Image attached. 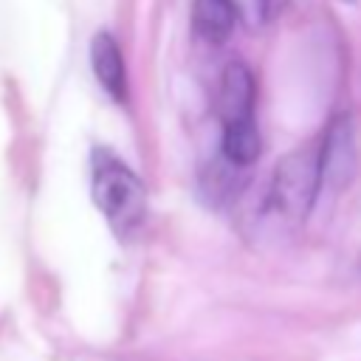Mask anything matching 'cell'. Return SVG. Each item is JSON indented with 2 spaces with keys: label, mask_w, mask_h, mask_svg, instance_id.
Masks as SVG:
<instances>
[{
  "label": "cell",
  "mask_w": 361,
  "mask_h": 361,
  "mask_svg": "<svg viewBox=\"0 0 361 361\" xmlns=\"http://www.w3.org/2000/svg\"><path fill=\"white\" fill-rule=\"evenodd\" d=\"M90 68L102 85V90L124 104L127 102V65L121 56V45L116 42V37L110 31H99L90 39Z\"/></svg>",
  "instance_id": "cell-4"
},
{
  "label": "cell",
  "mask_w": 361,
  "mask_h": 361,
  "mask_svg": "<svg viewBox=\"0 0 361 361\" xmlns=\"http://www.w3.org/2000/svg\"><path fill=\"white\" fill-rule=\"evenodd\" d=\"M316 147H319L322 189H330V192L347 189V183L355 178V169H358V135H355L353 116L350 113L336 116Z\"/></svg>",
  "instance_id": "cell-3"
},
{
  "label": "cell",
  "mask_w": 361,
  "mask_h": 361,
  "mask_svg": "<svg viewBox=\"0 0 361 361\" xmlns=\"http://www.w3.org/2000/svg\"><path fill=\"white\" fill-rule=\"evenodd\" d=\"M347 3H353V0H347Z\"/></svg>",
  "instance_id": "cell-9"
},
{
  "label": "cell",
  "mask_w": 361,
  "mask_h": 361,
  "mask_svg": "<svg viewBox=\"0 0 361 361\" xmlns=\"http://www.w3.org/2000/svg\"><path fill=\"white\" fill-rule=\"evenodd\" d=\"M262 141L259 130L251 118H237V121H223V135H220V158H226L234 166H251L259 158Z\"/></svg>",
  "instance_id": "cell-6"
},
{
  "label": "cell",
  "mask_w": 361,
  "mask_h": 361,
  "mask_svg": "<svg viewBox=\"0 0 361 361\" xmlns=\"http://www.w3.org/2000/svg\"><path fill=\"white\" fill-rule=\"evenodd\" d=\"M90 195L118 240H133L141 231L147 220V186L118 155L102 147L90 152Z\"/></svg>",
  "instance_id": "cell-1"
},
{
  "label": "cell",
  "mask_w": 361,
  "mask_h": 361,
  "mask_svg": "<svg viewBox=\"0 0 361 361\" xmlns=\"http://www.w3.org/2000/svg\"><path fill=\"white\" fill-rule=\"evenodd\" d=\"M237 20V8L234 0H195L192 6V25L197 31V37H203L206 42H226L231 28Z\"/></svg>",
  "instance_id": "cell-7"
},
{
  "label": "cell",
  "mask_w": 361,
  "mask_h": 361,
  "mask_svg": "<svg viewBox=\"0 0 361 361\" xmlns=\"http://www.w3.org/2000/svg\"><path fill=\"white\" fill-rule=\"evenodd\" d=\"M319 147L305 144L296 152H288L271 178V206L285 220H305L319 197Z\"/></svg>",
  "instance_id": "cell-2"
},
{
  "label": "cell",
  "mask_w": 361,
  "mask_h": 361,
  "mask_svg": "<svg viewBox=\"0 0 361 361\" xmlns=\"http://www.w3.org/2000/svg\"><path fill=\"white\" fill-rule=\"evenodd\" d=\"M254 76L243 62H228L220 79L217 110L223 121L251 118L254 116Z\"/></svg>",
  "instance_id": "cell-5"
},
{
  "label": "cell",
  "mask_w": 361,
  "mask_h": 361,
  "mask_svg": "<svg viewBox=\"0 0 361 361\" xmlns=\"http://www.w3.org/2000/svg\"><path fill=\"white\" fill-rule=\"evenodd\" d=\"M285 3L288 0H234V8H237V17H243L251 28H262L279 17Z\"/></svg>",
  "instance_id": "cell-8"
}]
</instances>
